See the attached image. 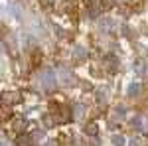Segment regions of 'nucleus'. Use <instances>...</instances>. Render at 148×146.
I'll return each instance as SVG.
<instances>
[{"mask_svg":"<svg viewBox=\"0 0 148 146\" xmlns=\"http://www.w3.org/2000/svg\"><path fill=\"white\" fill-rule=\"evenodd\" d=\"M18 146H30V138H28V136L20 138V140H18Z\"/></svg>","mask_w":148,"mask_h":146,"instance_id":"nucleus-8","label":"nucleus"},{"mask_svg":"<svg viewBox=\"0 0 148 146\" xmlns=\"http://www.w3.org/2000/svg\"><path fill=\"white\" fill-rule=\"evenodd\" d=\"M75 56H77V57H85L87 53L83 51V47H77V49H75Z\"/></svg>","mask_w":148,"mask_h":146,"instance_id":"nucleus-9","label":"nucleus"},{"mask_svg":"<svg viewBox=\"0 0 148 146\" xmlns=\"http://www.w3.org/2000/svg\"><path fill=\"white\" fill-rule=\"evenodd\" d=\"M128 146H138V144H136V140H132V142H130Z\"/></svg>","mask_w":148,"mask_h":146,"instance_id":"nucleus-12","label":"nucleus"},{"mask_svg":"<svg viewBox=\"0 0 148 146\" xmlns=\"http://www.w3.org/2000/svg\"><path fill=\"white\" fill-rule=\"evenodd\" d=\"M81 114H83V105H75V112H73V117H75V119H81Z\"/></svg>","mask_w":148,"mask_h":146,"instance_id":"nucleus-6","label":"nucleus"},{"mask_svg":"<svg viewBox=\"0 0 148 146\" xmlns=\"http://www.w3.org/2000/svg\"><path fill=\"white\" fill-rule=\"evenodd\" d=\"M85 132L89 136H95L97 134V124H87V126H85Z\"/></svg>","mask_w":148,"mask_h":146,"instance_id":"nucleus-5","label":"nucleus"},{"mask_svg":"<svg viewBox=\"0 0 148 146\" xmlns=\"http://www.w3.org/2000/svg\"><path fill=\"white\" fill-rule=\"evenodd\" d=\"M126 93H128V97H138V93H140V83H130L128 89H126Z\"/></svg>","mask_w":148,"mask_h":146,"instance_id":"nucleus-2","label":"nucleus"},{"mask_svg":"<svg viewBox=\"0 0 148 146\" xmlns=\"http://www.w3.org/2000/svg\"><path fill=\"white\" fill-rule=\"evenodd\" d=\"M116 114H119V117H125V107H123V105L116 107Z\"/></svg>","mask_w":148,"mask_h":146,"instance_id":"nucleus-10","label":"nucleus"},{"mask_svg":"<svg viewBox=\"0 0 148 146\" xmlns=\"http://www.w3.org/2000/svg\"><path fill=\"white\" fill-rule=\"evenodd\" d=\"M2 146H8V144H6V140H2Z\"/></svg>","mask_w":148,"mask_h":146,"instance_id":"nucleus-13","label":"nucleus"},{"mask_svg":"<svg viewBox=\"0 0 148 146\" xmlns=\"http://www.w3.org/2000/svg\"><path fill=\"white\" fill-rule=\"evenodd\" d=\"M134 69H136L138 73H144V63L138 59V61H134Z\"/></svg>","mask_w":148,"mask_h":146,"instance_id":"nucleus-7","label":"nucleus"},{"mask_svg":"<svg viewBox=\"0 0 148 146\" xmlns=\"http://www.w3.org/2000/svg\"><path fill=\"white\" fill-rule=\"evenodd\" d=\"M40 87L42 89H53L56 87V75L51 69H46L40 73Z\"/></svg>","mask_w":148,"mask_h":146,"instance_id":"nucleus-1","label":"nucleus"},{"mask_svg":"<svg viewBox=\"0 0 148 146\" xmlns=\"http://www.w3.org/2000/svg\"><path fill=\"white\" fill-rule=\"evenodd\" d=\"M132 126H134L136 130H142V128H144V119H142V117H132Z\"/></svg>","mask_w":148,"mask_h":146,"instance_id":"nucleus-3","label":"nucleus"},{"mask_svg":"<svg viewBox=\"0 0 148 146\" xmlns=\"http://www.w3.org/2000/svg\"><path fill=\"white\" fill-rule=\"evenodd\" d=\"M97 101H105V93L99 91V95H97Z\"/></svg>","mask_w":148,"mask_h":146,"instance_id":"nucleus-11","label":"nucleus"},{"mask_svg":"<svg viewBox=\"0 0 148 146\" xmlns=\"http://www.w3.org/2000/svg\"><path fill=\"white\" fill-rule=\"evenodd\" d=\"M111 144L113 146H125V136L123 134H114L113 138H111Z\"/></svg>","mask_w":148,"mask_h":146,"instance_id":"nucleus-4","label":"nucleus"}]
</instances>
